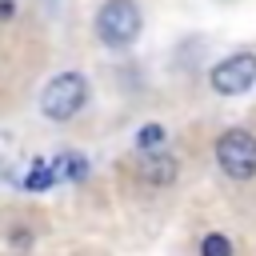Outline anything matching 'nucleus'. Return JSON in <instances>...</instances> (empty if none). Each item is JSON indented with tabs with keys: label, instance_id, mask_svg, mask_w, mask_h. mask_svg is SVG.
Segmentation results:
<instances>
[{
	"label": "nucleus",
	"instance_id": "1",
	"mask_svg": "<svg viewBox=\"0 0 256 256\" xmlns=\"http://www.w3.org/2000/svg\"><path fill=\"white\" fill-rule=\"evenodd\" d=\"M144 28V16H140V4L136 0H104L100 12H96V36L104 48H128L136 44Z\"/></svg>",
	"mask_w": 256,
	"mask_h": 256
},
{
	"label": "nucleus",
	"instance_id": "2",
	"mask_svg": "<svg viewBox=\"0 0 256 256\" xmlns=\"http://www.w3.org/2000/svg\"><path fill=\"white\" fill-rule=\"evenodd\" d=\"M88 104V80L80 72H56L44 88H40V112L56 124L72 120L80 108Z\"/></svg>",
	"mask_w": 256,
	"mask_h": 256
},
{
	"label": "nucleus",
	"instance_id": "3",
	"mask_svg": "<svg viewBox=\"0 0 256 256\" xmlns=\"http://www.w3.org/2000/svg\"><path fill=\"white\" fill-rule=\"evenodd\" d=\"M216 164L228 180H252L256 176V136L248 128H228L216 140Z\"/></svg>",
	"mask_w": 256,
	"mask_h": 256
},
{
	"label": "nucleus",
	"instance_id": "4",
	"mask_svg": "<svg viewBox=\"0 0 256 256\" xmlns=\"http://www.w3.org/2000/svg\"><path fill=\"white\" fill-rule=\"evenodd\" d=\"M208 84H212V92H220V96H240V92H248V88L256 84V52H232V56H224L220 64H212Z\"/></svg>",
	"mask_w": 256,
	"mask_h": 256
},
{
	"label": "nucleus",
	"instance_id": "5",
	"mask_svg": "<svg viewBox=\"0 0 256 256\" xmlns=\"http://www.w3.org/2000/svg\"><path fill=\"white\" fill-rule=\"evenodd\" d=\"M176 176H180V160L172 156V152H144L140 156V180L144 184H152V188H168V184H176Z\"/></svg>",
	"mask_w": 256,
	"mask_h": 256
},
{
	"label": "nucleus",
	"instance_id": "6",
	"mask_svg": "<svg viewBox=\"0 0 256 256\" xmlns=\"http://www.w3.org/2000/svg\"><path fill=\"white\" fill-rule=\"evenodd\" d=\"M52 172H56V180H84L88 160H84L80 152H60V156L52 160Z\"/></svg>",
	"mask_w": 256,
	"mask_h": 256
},
{
	"label": "nucleus",
	"instance_id": "7",
	"mask_svg": "<svg viewBox=\"0 0 256 256\" xmlns=\"http://www.w3.org/2000/svg\"><path fill=\"white\" fill-rule=\"evenodd\" d=\"M56 184V172H52V160H32V168L24 172V188L28 192H44Z\"/></svg>",
	"mask_w": 256,
	"mask_h": 256
},
{
	"label": "nucleus",
	"instance_id": "8",
	"mask_svg": "<svg viewBox=\"0 0 256 256\" xmlns=\"http://www.w3.org/2000/svg\"><path fill=\"white\" fill-rule=\"evenodd\" d=\"M164 136H168V128H164V124H144V128L136 132V148H140V152H160Z\"/></svg>",
	"mask_w": 256,
	"mask_h": 256
},
{
	"label": "nucleus",
	"instance_id": "9",
	"mask_svg": "<svg viewBox=\"0 0 256 256\" xmlns=\"http://www.w3.org/2000/svg\"><path fill=\"white\" fill-rule=\"evenodd\" d=\"M200 256H232V240L220 236V232H208L204 244H200Z\"/></svg>",
	"mask_w": 256,
	"mask_h": 256
},
{
	"label": "nucleus",
	"instance_id": "10",
	"mask_svg": "<svg viewBox=\"0 0 256 256\" xmlns=\"http://www.w3.org/2000/svg\"><path fill=\"white\" fill-rule=\"evenodd\" d=\"M8 248H12L16 256H24V252L32 248V232H28V228H12V232H8Z\"/></svg>",
	"mask_w": 256,
	"mask_h": 256
},
{
	"label": "nucleus",
	"instance_id": "11",
	"mask_svg": "<svg viewBox=\"0 0 256 256\" xmlns=\"http://www.w3.org/2000/svg\"><path fill=\"white\" fill-rule=\"evenodd\" d=\"M12 12H16V0H0V20H12Z\"/></svg>",
	"mask_w": 256,
	"mask_h": 256
}]
</instances>
